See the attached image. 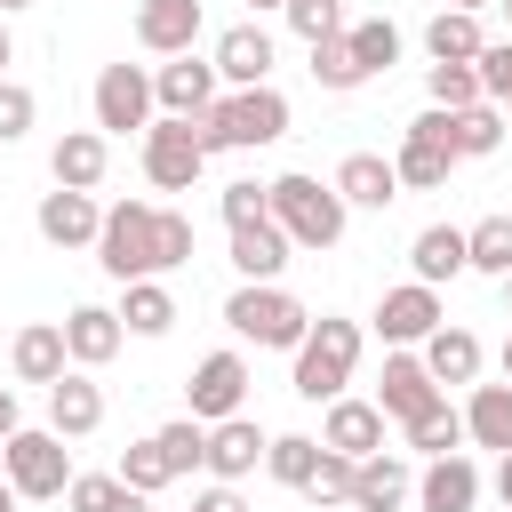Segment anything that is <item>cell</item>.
<instances>
[{
  "mask_svg": "<svg viewBox=\"0 0 512 512\" xmlns=\"http://www.w3.org/2000/svg\"><path fill=\"white\" fill-rule=\"evenodd\" d=\"M344 192L320 184V176H272V224L296 240V248H336L344 240Z\"/></svg>",
  "mask_w": 512,
  "mask_h": 512,
  "instance_id": "cell-4",
  "label": "cell"
},
{
  "mask_svg": "<svg viewBox=\"0 0 512 512\" xmlns=\"http://www.w3.org/2000/svg\"><path fill=\"white\" fill-rule=\"evenodd\" d=\"M96 264L112 280H160V208L152 200H112L96 232Z\"/></svg>",
  "mask_w": 512,
  "mask_h": 512,
  "instance_id": "cell-5",
  "label": "cell"
},
{
  "mask_svg": "<svg viewBox=\"0 0 512 512\" xmlns=\"http://www.w3.org/2000/svg\"><path fill=\"white\" fill-rule=\"evenodd\" d=\"M0 472L16 480V496H40V504H48V496H64V488H72V448H64V432H56V424H48V432H32V424H24V432L0 448Z\"/></svg>",
  "mask_w": 512,
  "mask_h": 512,
  "instance_id": "cell-7",
  "label": "cell"
},
{
  "mask_svg": "<svg viewBox=\"0 0 512 512\" xmlns=\"http://www.w3.org/2000/svg\"><path fill=\"white\" fill-rule=\"evenodd\" d=\"M0 512H16V480L8 472H0Z\"/></svg>",
  "mask_w": 512,
  "mask_h": 512,
  "instance_id": "cell-52",
  "label": "cell"
},
{
  "mask_svg": "<svg viewBox=\"0 0 512 512\" xmlns=\"http://www.w3.org/2000/svg\"><path fill=\"white\" fill-rule=\"evenodd\" d=\"M464 240H472V272H488V280H504V272H512V216H504V208H496V216H480Z\"/></svg>",
  "mask_w": 512,
  "mask_h": 512,
  "instance_id": "cell-37",
  "label": "cell"
},
{
  "mask_svg": "<svg viewBox=\"0 0 512 512\" xmlns=\"http://www.w3.org/2000/svg\"><path fill=\"white\" fill-rule=\"evenodd\" d=\"M8 368L16 384H56L72 368V344H64V320H24L16 344H8Z\"/></svg>",
  "mask_w": 512,
  "mask_h": 512,
  "instance_id": "cell-15",
  "label": "cell"
},
{
  "mask_svg": "<svg viewBox=\"0 0 512 512\" xmlns=\"http://www.w3.org/2000/svg\"><path fill=\"white\" fill-rule=\"evenodd\" d=\"M248 8H256V16H264V8H288V0H248Z\"/></svg>",
  "mask_w": 512,
  "mask_h": 512,
  "instance_id": "cell-53",
  "label": "cell"
},
{
  "mask_svg": "<svg viewBox=\"0 0 512 512\" xmlns=\"http://www.w3.org/2000/svg\"><path fill=\"white\" fill-rule=\"evenodd\" d=\"M384 424H392V416H384L376 400L336 392V400H328V424H320V448H336V456H352V464H360V456H376V448H384Z\"/></svg>",
  "mask_w": 512,
  "mask_h": 512,
  "instance_id": "cell-13",
  "label": "cell"
},
{
  "mask_svg": "<svg viewBox=\"0 0 512 512\" xmlns=\"http://www.w3.org/2000/svg\"><path fill=\"white\" fill-rule=\"evenodd\" d=\"M504 128H512V120H504V104H488V96H480V104H464V112H456V160H488V152L504 144Z\"/></svg>",
  "mask_w": 512,
  "mask_h": 512,
  "instance_id": "cell-34",
  "label": "cell"
},
{
  "mask_svg": "<svg viewBox=\"0 0 512 512\" xmlns=\"http://www.w3.org/2000/svg\"><path fill=\"white\" fill-rule=\"evenodd\" d=\"M496 8H504V16H512V0H496Z\"/></svg>",
  "mask_w": 512,
  "mask_h": 512,
  "instance_id": "cell-58",
  "label": "cell"
},
{
  "mask_svg": "<svg viewBox=\"0 0 512 512\" xmlns=\"http://www.w3.org/2000/svg\"><path fill=\"white\" fill-rule=\"evenodd\" d=\"M312 80H320L328 96H352V88H360L368 72L352 64V48H344V40H312Z\"/></svg>",
  "mask_w": 512,
  "mask_h": 512,
  "instance_id": "cell-40",
  "label": "cell"
},
{
  "mask_svg": "<svg viewBox=\"0 0 512 512\" xmlns=\"http://www.w3.org/2000/svg\"><path fill=\"white\" fill-rule=\"evenodd\" d=\"M432 400H440V376L424 368V352L392 344V352H384V384H376V408H384L392 424H408V416H424Z\"/></svg>",
  "mask_w": 512,
  "mask_h": 512,
  "instance_id": "cell-10",
  "label": "cell"
},
{
  "mask_svg": "<svg viewBox=\"0 0 512 512\" xmlns=\"http://www.w3.org/2000/svg\"><path fill=\"white\" fill-rule=\"evenodd\" d=\"M344 48H352V64L376 80V72H392V64H400V24H384V16H368V24H344Z\"/></svg>",
  "mask_w": 512,
  "mask_h": 512,
  "instance_id": "cell-33",
  "label": "cell"
},
{
  "mask_svg": "<svg viewBox=\"0 0 512 512\" xmlns=\"http://www.w3.org/2000/svg\"><path fill=\"white\" fill-rule=\"evenodd\" d=\"M200 136L208 152H256V144H280L288 136V96L264 80V88H232L200 112Z\"/></svg>",
  "mask_w": 512,
  "mask_h": 512,
  "instance_id": "cell-2",
  "label": "cell"
},
{
  "mask_svg": "<svg viewBox=\"0 0 512 512\" xmlns=\"http://www.w3.org/2000/svg\"><path fill=\"white\" fill-rule=\"evenodd\" d=\"M112 312H120L128 336H168V328H176V296H168L160 280H120V304H112Z\"/></svg>",
  "mask_w": 512,
  "mask_h": 512,
  "instance_id": "cell-30",
  "label": "cell"
},
{
  "mask_svg": "<svg viewBox=\"0 0 512 512\" xmlns=\"http://www.w3.org/2000/svg\"><path fill=\"white\" fill-rule=\"evenodd\" d=\"M416 504H424V512H472V504H480V464H472L464 448H456V456H424Z\"/></svg>",
  "mask_w": 512,
  "mask_h": 512,
  "instance_id": "cell-17",
  "label": "cell"
},
{
  "mask_svg": "<svg viewBox=\"0 0 512 512\" xmlns=\"http://www.w3.org/2000/svg\"><path fill=\"white\" fill-rule=\"evenodd\" d=\"M264 448H272V440H264V424H256L248 408L224 416V424H208V472H216V480H248V472L264 464Z\"/></svg>",
  "mask_w": 512,
  "mask_h": 512,
  "instance_id": "cell-21",
  "label": "cell"
},
{
  "mask_svg": "<svg viewBox=\"0 0 512 512\" xmlns=\"http://www.w3.org/2000/svg\"><path fill=\"white\" fill-rule=\"evenodd\" d=\"M40 240L48 248H96V232H104V208L88 200V192H72V184H56V192H40Z\"/></svg>",
  "mask_w": 512,
  "mask_h": 512,
  "instance_id": "cell-12",
  "label": "cell"
},
{
  "mask_svg": "<svg viewBox=\"0 0 512 512\" xmlns=\"http://www.w3.org/2000/svg\"><path fill=\"white\" fill-rule=\"evenodd\" d=\"M288 256H296V240H288L272 216L232 224V272H240V280H280V272H288Z\"/></svg>",
  "mask_w": 512,
  "mask_h": 512,
  "instance_id": "cell-23",
  "label": "cell"
},
{
  "mask_svg": "<svg viewBox=\"0 0 512 512\" xmlns=\"http://www.w3.org/2000/svg\"><path fill=\"white\" fill-rule=\"evenodd\" d=\"M432 328H440V288H424V280L384 288V304H376V336L384 344H424Z\"/></svg>",
  "mask_w": 512,
  "mask_h": 512,
  "instance_id": "cell-14",
  "label": "cell"
},
{
  "mask_svg": "<svg viewBox=\"0 0 512 512\" xmlns=\"http://www.w3.org/2000/svg\"><path fill=\"white\" fill-rule=\"evenodd\" d=\"M192 40H200V0H136V48L192 56Z\"/></svg>",
  "mask_w": 512,
  "mask_h": 512,
  "instance_id": "cell-16",
  "label": "cell"
},
{
  "mask_svg": "<svg viewBox=\"0 0 512 512\" xmlns=\"http://www.w3.org/2000/svg\"><path fill=\"white\" fill-rule=\"evenodd\" d=\"M504 120H512V104H504Z\"/></svg>",
  "mask_w": 512,
  "mask_h": 512,
  "instance_id": "cell-59",
  "label": "cell"
},
{
  "mask_svg": "<svg viewBox=\"0 0 512 512\" xmlns=\"http://www.w3.org/2000/svg\"><path fill=\"white\" fill-rule=\"evenodd\" d=\"M216 208H224V224H256V216H272V184H224L216 192Z\"/></svg>",
  "mask_w": 512,
  "mask_h": 512,
  "instance_id": "cell-44",
  "label": "cell"
},
{
  "mask_svg": "<svg viewBox=\"0 0 512 512\" xmlns=\"http://www.w3.org/2000/svg\"><path fill=\"white\" fill-rule=\"evenodd\" d=\"M328 184L344 192V208H392V200H400V168H392L384 152H344Z\"/></svg>",
  "mask_w": 512,
  "mask_h": 512,
  "instance_id": "cell-22",
  "label": "cell"
},
{
  "mask_svg": "<svg viewBox=\"0 0 512 512\" xmlns=\"http://www.w3.org/2000/svg\"><path fill=\"white\" fill-rule=\"evenodd\" d=\"M224 328L240 336V344H264V352H296L304 336H312V312L280 288V280H240L232 296H224Z\"/></svg>",
  "mask_w": 512,
  "mask_h": 512,
  "instance_id": "cell-1",
  "label": "cell"
},
{
  "mask_svg": "<svg viewBox=\"0 0 512 512\" xmlns=\"http://www.w3.org/2000/svg\"><path fill=\"white\" fill-rule=\"evenodd\" d=\"M408 264H416V280H424V288H440V280L472 272V240H464L456 224H424V232L408 240Z\"/></svg>",
  "mask_w": 512,
  "mask_h": 512,
  "instance_id": "cell-26",
  "label": "cell"
},
{
  "mask_svg": "<svg viewBox=\"0 0 512 512\" xmlns=\"http://www.w3.org/2000/svg\"><path fill=\"white\" fill-rule=\"evenodd\" d=\"M184 408H192L200 424L240 416V408H248V360H240V352H208V360L192 368V384H184Z\"/></svg>",
  "mask_w": 512,
  "mask_h": 512,
  "instance_id": "cell-9",
  "label": "cell"
},
{
  "mask_svg": "<svg viewBox=\"0 0 512 512\" xmlns=\"http://www.w3.org/2000/svg\"><path fill=\"white\" fill-rule=\"evenodd\" d=\"M8 64H16V40H8V16H0V80H8Z\"/></svg>",
  "mask_w": 512,
  "mask_h": 512,
  "instance_id": "cell-51",
  "label": "cell"
},
{
  "mask_svg": "<svg viewBox=\"0 0 512 512\" xmlns=\"http://www.w3.org/2000/svg\"><path fill=\"white\" fill-rule=\"evenodd\" d=\"M200 168H208V136H200V120L160 112V120L144 128V176H152V192H192Z\"/></svg>",
  "mask_w": 512,
  "mask_h": 512,
  "instance_id": "cell-6",
  "label": "cell"
},
{
  "mask_svg": "<svg viewBox=\"0 0 512 512\" xmlns=\"http://www.w3.org/2000/svg\"><path fill=\"white\" fill-rule=\"evenodd\" d=\"M152 96H160V112L200 120V112L216 104V64H200V56H168V64L152 72Z\"/></svg>",
  "mask_w": 512,
  "mask_h": 512,
  "instance_id": "cell-18",
  "label": "cell"
},
{
  "mask_svg": "<svg viewBox=\"0 0 512 512\" xmlns=\"http://www.w3.org/2000/svg\"><path fill=\"white\" fill-rule=\"evenodd\" d=\"M424 80H432V104H448V112L480 104V64H432Z\"/></svg>",
  "mask_w": 512,
  "mask_h": 512,
  "instance_id": "cell-43",
  "label": "cell"
},
{
  "mask_svg": "<svg viewBox=\"0 0 512 512\" xmlns=\"http://www.w3.org/2000/svg\"><path fill=\"white\" fill-rule=\"evenodd\" d=\"M208 64H216V80H232V88H264V80H272V32H264L256 16H248V24H224Z\"/></svg>",
  "mask_w": 512,
  "mask_h": 512,
  "instance_id": "cell-11",
  "label": "cell"
},
{
  "mask_svg": "<svg viewBox=\"0 0 512 512\" xmlns=\"http://www.w3.org/2000/svg\"><path fill=\"white\" fill-rule=\"evenodd\" d=\"M480 360H488V352H480L472 328H448V320H440V328L424 336V368H432L440 384H480Z\"/></svg>",
  "mask_w": 512,
  "mask_h": 512,
  "instance_id": "cell-28",
  "label": "cell"
},
{
  "mask_svg": "<svg viewBox=\"0 0 512 512\" xmlns=\"http://www.w3.org/2000/svg\"><path fill=\"white\" fill-rule=\"evenodd\" d=\"M464 440L512 456V376H504V384H472V400H464Z\"/></svg>",
  "mask_w": 512,
  "mask_h": 512,
  "instance_id": "cell-27",
  "label": "cell"
},
{
  "mask_svg": "<svg viewBox=\"0 0 512 512\" xmlns=\"http://www.w3.org/2000/svg\"><path fill=\"white\" fill-rule=\"evenodd\" d=\"M504 312H512V272H504Z\"/></svg>",
  "mask_w": 512,
  "mask_h": 512,
  "instance_id": "cell-56",
  "label": "cell"
},
{
  "mask_svg": "<svg viewBox=\"0 0 512 512\" xmlns=\"http://www.w3.org/2000/svg\"><path fill=\"white\" fill-rule=\"evenodd\" d=\"M392 168H400V192H440L448 168H456V152H448V144H424V136H400Z\"/></svg>",
  "mask_w": 512,
  "mask_h": 512,
  "instance_id": "cell-32",
  "label": "cell"
},
{
  "mask_svg": "<svg viewBox=\"0 0 512 512\" xmlns=\"http://www.w3.org/2000/svg\"><path fill=\"white\" fill-rule=\"evenodd\" d=\"M280 16H288V32H296L304 48H312V40H344V8H336V0H288Z\"/></svg>",
  "mask_w": 512,
  "mask_h": 512,
  "instance_id": "cell-42",
  "label": "cell"
},
{
  "mask_svg": "<svg viewBox=\"0 0 512 512\" xmlns=\"http://www.w3.org/2000/svg\"><path fill=\"white\" fill-rule=\"evenodd\" d=\"M64 344H72V368H104V360L128 344V328H120L112 304H72V312H64Z\"/></svg>",
  "mask_w": 512,
  "mask_h": 512,
  "instance_id": "cell-24",
  "label": "cell"
},
{
  "mask_svg": "<svg viewBox=\"0 0 512 512\" xmlns=\"http://www.w3.org/2000/svg\"><path fill=\"white\" fill-rule=\"evenodd\" d=\"M192 264V216L184 208H160V272Z\"/></svg>",
  "mask_w": 512,
  "mask_h": 512,
  "instance_id": "cell-46",
  "label": "cell"
},
{
  "mask_svg": "<svg viewBox=\"0 0 512 512\" xmlns=\"http://www.w3.org/2000/svg\"><path fill=\"white\" fill-rule=\"evenodd\" d=\"M32 112H40L32 88H24V80H0V144H16V136L32 128Z\"/></svg>",
  "mask_w": 512,
  "mask_h": 512,
  "instance_id": "cell-47",
  "label": "cell"
},
{
  "mask_svg": "<svg viewBox=\"0 0 512 512\" xmlns=\"http://www.w3.org/2000/svg\"><path fill=\"white\" fill-rule=\"evenodd\" d=\"M408 448H416V456H456V448H464V408L432 400L424 416H408Z\"/></svg>",
  "mask_w": 512,
  "mask_h": 512,
  "instance_id": "cell-35",
  "label": "cell"
},
{
  "mask_svg": "<svg viewBox=\"0 0 512 512\" xmlns=\"http://www.w3.org/2000/svg\"><path fill=\"white\" fill-rule=\"evenodd\" d=\"M152 120H160L152 72H144V64H104V72H96V128H104V136H128V128H136V136H144Z\"/></svg>",
  "mask_w": 512,
  "mask_h": 512,
  "instance_id": "cell-8",
  "label": "cell"
},
{
  "mask_svg": "<svg viewBox=\"0 0 512 512\" xmlns=\"http://www.w3.org/2000/svg\"><path fill=\"white\" fill-rule=\"evenodd\" d=\"M448 8H472V16H480V8H488V0H448Z\"/></svg>",
  "mask_w": 512,
  "mask_h": 512,
  "instance_id": "cell-54",
  "label": "cell"
},
{
  "mask_svg": "<svg viewBox=\"0 0 512 512\" xmlns=\"http://www.w3.org/2000/svg\"><path fill=\"white\" fill-rule=\"evenodd\" d=\"M424 48H432V64H480L488 32H480V16H472V8H440V16L424 24Z\"/></svg>",
  "mask_w": 512,
  "mask_h": 512,
  "instance_id": "cell-29",
  "label": "cell"
},
{
  "mask_svg": "<svg viewBox=\"0 0 512 512\" xmlns=\"http://www.w3.org/2000/svg\"><path fill=\"white\" fill-rule=\"evenodd\" d=\"M48 424H56L64 440H88V432L104 424V384H96L88 368H64V376L48 384Z\"/></svg>",
  "mask_w": 512,
  "mask_h": 512,
  "instance_id": "cell-20",
  "label": "cell"
},
{
  "mask_svg": "<svg viewBox=\"0 0 512 512\" xmlns=\"http://www.w3.org/2000/svg\"><path fill=\"white\" fill-rule=\"evenodd\" d=\"M16 432H24V408H16V392H8V384H0V448H8V440H16Z\"/></svg>",
  "mask_w": 512,
  "mask_h": 512,
  "instance_id": "cell-49",
  "label": "cell"
},
{
  "mask_svg": "<svg viewBox=\"0 0 512 512\" xmlns=\"http://www.w3.org/2000/svg\"><path fill=\"white\" fill-rule=\"evenodd\" d=\"M504 376H512V336H504Z\"/></svg>",
  "mask_w": 512,
  "mask_h": 512,
  "instance_id": "cell-57",
  "label": "cell"
},
{
  "mask_svg": "<svg viewBox=\"0 0 512 512\" xmlns=\"http://www.w3.org/2000/svg\"><path fill=\"white\" fill-rule=\"evenodd\" d=\"M264 472H272L280 488H296V496H304V480L320 472V440H304V432H280V440L264 448Z\"/></svg>",
  "mask_w": 512,
  "mask_h": 512,
  "instance_id": "cell-36",
  "label": "cell"
},
{
  "mask_svg": "<svg viewBox=\"0 0 512 512\" xmlns=\"http://www.w3.org/2000/svg\"><path fill=\"white\" fill-rule=\"evenodd\" d=\"M112 472H120V480H128V488H144V496H160V488H168V480H176V464H168V448H160V440H152V432H144V440H136V448H128V456H120V464H112Z\"/></svg>",
  "mask_w": 512,
  "mask_h": 512,
  "instance_id": "cell-38",
  "label": "cell"
},
{
  "mask_svg": "<svg viewBox=\"0 0 512 512\" xmlns=\"http://www.w3.org/2000/svg\"><path fill=\"white\" fill-rule=\"evenodd\" d=\"M16 8H32V0H0V16H16Z\"/></svg>",
  "mask_w": 512,
  "mask_h": 512,
  "instance_id": "cell-55",
  "label": "cell"
},
{
  "mask_svg": "<svg viewBox=\"0 0 512 512\" xmlns=\"http://www.w3.org/2000/svg\"><path fill=\"white\" fill-rule=\"evenodd\" d=\"M496 504L512 512V456H496Z\"/></svg>",
  "mask_w": 512,
  "mask_h": 512,
  "instance_id": "cell-50",
  "label": "cell"
},
{
  "mask_svg": "<svg viewBox=\"0 0 512 512\" xmlns=\"http://www.w3.org/2000/svg\"><path fill=\"white\" fill-rule=\"evenodd\" d=\"M416 496V472L400 464V456H360V472H352V512H400Z\"/></svg>",
  "mask_w": 512,
  "mask_h": 512,
  "instance_id": "cell-25",
  "label": "cell"
},
{
  "mask_svg": "<svg viewBox=\"0 0 512 512\" xmlns=\"http://www.w3.org/2000/svg\"><path fill=\"white\" fill-rule=\"evenodd\" d=\"M104 168H112V136H104V128H64L56 152H48V176L72 184V192H96Z\"/></svg>",
  "mask_w": 512,
  "mask_h": 512,
  "instance_id": "cell-19",
  "label": "cell"
},
{
  "mask_svg": "<svg viewBox=\"0 0 512 512\" xmlns=\"http://www.w3.org/2000/svg\"><path fill=\"white\" fill-rule=\"evenodd\" d=\"M152 440L168 448V464H176V480H184L192 464H208V424H200V416H176V424H160Z\"/></svg>",
  "mask_w": 512,
  "mask_h": 512,
  "instance_id": "cell-41",
  "label": "cell"
},
{
  "mask_svg": "<svg viewBox=\"0 0 512 512\" xmlns=\"http://www.w3.org/2000/svg\"><path fill=\"white\" fill-rule=\"evenodd\" d=\"M360 320H336V312H320L312 320V336L296 344V400H336L344 384H352V368H360Z\"/></svg>",
  "mask_w": 512,
  "mask_h": 512,
  "instance_id": "cell-3",
  "label": "cell"
},
{
  "mask_svg": "<svg viewBox=\"0 0 512 512\" xmlns=\"http://www.w3.org/2000/svg\"><path fill=\"white\" fill-rule=\"evenodd\" d=\"M352 456H336V448H320V472L304 480V496H312V512H336V504H352Z\"/></svg>",
  "mask_w": 512,
  "mask_h": 512,
  "instance_id": "cell-39",
  "label": "cell"
},
{
  "mask_svg": "<svg viewBox=\"0 0 512 512\" xmlns=\"http://www.w3.org/2000/svg\"><path fill=\"white\" fill-rule=\"evenodd\" d=\"M64 504H72V512H152V496H144V488H128L120 472H72Z\"/></svg>",
  "mask_w": 512,
  "mask_h": 512,
  "instance_id": "cell-31",
  "label": "cell"
},
{
  "mask_svg": "<svg viewBox=\"0 0 512 512\" xmlns=\"http://www.w3.org/2000/svg\"><path fill=\"white\" fill-rule=\"evenodd\" d=\"M192 512H248V504H240V488H232V480H216V488H200V496H192Z\"/></svg>",
  "mask_w": 512,
  "mask_h": 512,
  "instance_id": "cell-48",
  "label": "cell"
},
{
  "mask_svg": "<svg viewBox=\"0 0 512 512\" xmlns=\"http://www.w3.org/2000/svg\"><path fill=\"white\" fill-rule=\"evenodd\" d=\"M480 96L488 104H512V40H488L480 48Z\"/></svg>",
  "mask_w": 512,
  "mask_h": 512,
  "instance_id": "cell-45",
  "label": "cell"
}]
</instances>
